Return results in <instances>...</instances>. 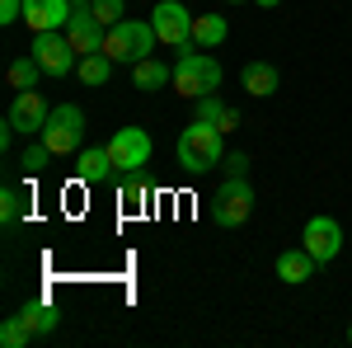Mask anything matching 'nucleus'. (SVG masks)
I'll list each match as a JSON object with an SVG mask.
<instances>
[{
  "label": "nucleus",
  "mask_w": 352,
  "mask_h": 348,
  "mask_svg": "<svg viewBox=\"0 0 352 348\" xmlns=\"http://www.w3.org/2000/svg\"><path fill=\"white\" fill-rule=\"evenodd\" d=\"M221 66H217V57L207 52V48H197V52H184L179 57V66H174V90L184 94V99H202V94H217L221 90Z\"/></svg>",
  "instance_id": "obj_2"
},
{
  "label": "nucleus",
  "mask_w": 352,
  "mask_h": 348,
  "mask_svg": "<svg viewBox=\"0 0 352 348\" xmlns=\"http://www.w3.org/2000/svg\"><path fill=\"white\" fill-rule=\"evenodd\" d=\"M24 19V0H0V24H14Z\"/></svg>",
  "instance_id": "obj_27"
},
{
  "label": "nucleus",
  "mask_w": 352,
  "mask_h": 348,
  "mask_svg": "<svg viewBox=\"0 0 352 348\" xmlns=\"http://www.w3.org/2000/svg\"><path fill=\"white\" fill-rule=\"evenodd\" d=\"M151 24L160 33V43H169V48H188L192 43V14L179 0H160V5L151 10Z\"/></svg>",
  "instance_id": "obj_8"
},
{
  "label": "nucleus",
  "mask_w": 352,
  "mask_h": 348,
  "mask_svg": "<svg viewBox=\"0 0 352 348\" xmlns=\"http://www.w3.org/2000/svg\"><path fill=\"white\" fill-rule=\"evenodd\" d=\"M221 161H226V132H221L217 123L192 118L188 127L179 132V165L188 174H212Z\"/></svg>",
  "instance_id": "obj_1"
},
{
  "label": "nucleus",
  "mask_w": 352,
  "mask_h": 348,
  "mask_svg": "<svg viewBox=\"0 0 352 348\" xmlns=\"http://www.w3.org/2000/svg\"><path fill=\"white\" fill-rule=\"evenodd\" d=\"M192 104H197V108H192V118H202V123H221V113L230 108L226 99H221V90H217V94H202V99H192Z\"/></svg>",
  "instance_id": "obj_23"
},
{
  "label": "nucleus",
  "mask_w": 352,
  "mask_h": 348,
  "mask_svg": "<svg viewBox=\"0 0 352 348\" xmlns=\"http://www.w3.org/2000/svg\"><path fill=\"white\" fill-rule=\"evenodd\" d=\"M38 76H47L43 71V61L28 52V57H14L10 61V71H5V81H10V90L19 94V90H38Z\"/></svg>",
  "instance_id": "obj_17"
},
{
  "label": "nucleus",
  "mask_w": 352,
  "mask_h": 348,
  "mask_svg": "<svg viewBox=\"0 0 352 348\" xmlns=\"http://www.w3.org/2000/svg\"><path fill=\"white\" fill-rule=\"evenodd\" d=\"M28 339H33V329L24 325V316H10L0 325V344L5 348H28Z\"/></svg>",
  "instance_id": "obj_21"
},
{
  "label": "nucleus",
  "mask_w": 352,
  "mask_h": 348,
  "mask_svg": "<svg viewBox=\"0 0 352 348\" xmlns=\"http://www.w3.org/2000/svg\"><path fill=\"white\" fill-rule=\"evenodd\" d=\"M19 316H24V325L33 329V339H38V334H52V329H56V306H47V301H28Z\"/></svg>",
  "instance_id": "obj_20"
},
{
  "label": "nucleus",
  "mask_w": 352,
  "mask_h": 348,
  "mask_svg": "<svg viewBox=\"0 0 352 348\" xmlns=\"http://www.w3.org/2000/svg\"><path fill=\"white\" fill-rule=\"evenodd\" d=\"M348 344H352V325H348Z\"/></svg>",
  "instance_id": "obj_33"
},
{
  "label": "nucleus",
  "mask_w": 352,
  "mask_h": 348,
  "mask_svg": "<svg viewBox=\"0 0 352 348\" xmlns=\"http://www.w3.org/2000/svg\"><path fill=\"white\" fill-rule=\"evenodd\" d=\"M221 170H226V174H244V170H249V156H244V151H230V156L221 161Z\"/></svg>",
  "instance_id": "obj_28"
},
{
  "label": "nucleus",
  "mask_w": 352,
  "mask_h": 348,
  "mask_svg": "<svg viewBox=\"0 0 352 348\" xmlns=\"http://www.w3.org/2000/svg\"><path fill=\"white\" fill-rule=\"evenodd\" d=\"M109 156L122 174H132V170H141V165L151 161V136L141 132V127H118L109 136Z\"/></svg>",
  "instance_id": "obj_9"
},
{
  "label": "nucleus",
  "mask_w": 352,
  "mask_h": 348,
  "mask_svg": "<svg viewBox=\"0 0 352 348\" xmlns=\"http://www.w3.org/2000/svg\"><path fill=\"white\" fill-rule=\"evenodd\" d=\"M155 43H160V33H155L151 19H118V24L109 28V38H104V52H109L113 61L136 66L141 57L155 52Z\"/></svg>",
  "instance_id": "obj_3"
},
{
  "label": "nucleus",
  "mask_w": 352,
  "mask_h": 348,
  "mask_svg": "<svg viewBox=\"0 0 352 348\" xmlns=\"http://www.w3.org/2000/svg\"><path fill=\"white\" fill-rule=\"evenodd\" d=\"M254 5H263V10H277V5H282V0H254Z\"/></svg>",
  "instance_id": "obj_30"
},
{
  "label": "nucleus",
  "mask_w": 352,
  "mask_h": 348,
  "mask_svg": "<svg viewBox=\"0 0 352 348\" xmlns=\"http://www.w3.org/2000/svg\"><path fill=\"white\" fill-rule=\"evenodd\" d=\"M71 5H89V0H71Z\"/></svg>",
  "instance_id": "obj_31"
},
{
  "label": "nucleus",
  "mask_w": 352,
  "mask_h": 348,
  "mask_svg": "<svg viewBox=\"0 0 352 348\" xmlns=\"http://www.w3.org/2000/svg\"><path fill=\"white\" fill-rule=\"evenodd\" d=\"M221 132H235V127H240V113H235V108H226V113H221V123H217Z\"/></svg>",
  "instance_id": "obj_29"
},
{
  "label": "nucleus",
  "mask_w": 352,
  "mask_h": 348,
  "mask_svg": "<svg viewBox=\"0 0 352 348\" xmlns=\"http://www.w3.org/2000/svg\"><path fill=\"white\" fill-rule=\"evenodd\" d=\"M254 212V188L244 184V174H230L217 188V226H244Z\"/></svg>",
  "instance_id": "obj_5"
},
{
  "label": "nucleus",
  "mask_w": 352,
  "mask_h": 348,
  "mask_svg": "<svg viewBox=\"0 0 352 348\" xmlns=\"http://www.w3.org/2000/svg\"><path fill=\"white\" fill-rule=\"evenodd\" d=\"M19 216H24V188L10 184L5 193H0V221H5V226H14Z\"/></svg>",
  "instance_id": "obj_22"
},
{
  "label": "nucleus",
  "mask_w": 352,
  "mask_h": 348,
  "mask_svg": "<svg viewBox=\"0 0 352 348\" xmlns=\"http://www.w3.org/2000/svg\"><path fill=\"white\" fill-rule=\"evenodd\" d=\"M89 10H94V19L104 28H113L118 19H127V10H122V0H89Z\"/></svg>",
  "instance_id": "obj_24"
},
{
  "label": "nucleus",
  "mask_w": 352,
  "mask_h": 348,
  "mask_svg": "<svg viewBox=\"0 0 352 348\" xmlns=\"http://www.w3.org/2000/svg\"><path fill=\"white\" fill-rule=\"evenodd\" d=\"M33 57L43 61L47 76H66V71L80 66V52L71 48V38H66L61 28H56V33H38V38H33Z\"/></svg>",
  "instance_id": "obj_6"
},
{
  "label": "nucleus",
  "mask_w": 352,
  "mask_h": 348,
  "mask_svg": "<svg viewBox=\"0 0 352 348\" xmlns=\"http://www.w3.org/2000/svg\"><path fill=\"white\" fill-rule=\"evenodd\" d=\"M226 14H192V48H221L226 43Z\"/></svg>",
  "instance_id": "obj_16"
},
{
  "label": "nucleus",
  "mask_w": 352,
  "mask_h": 348,
  "mask_svg": "<svg viewBox=\"0 0 352 348\" xmlns=\"http://www.w3.org/2000/svg\"><path fill=\"white\" fill-rule=\"evenodd\" d=\"M66 38H71V48H76L80 57H94V52H104V38H109V28L94 19V10L76 5V10H71V19H66Z\"/></svg>",
  "instance_id": "obj_10"
},
{
  "label": "nucleus",
  "mask_w": 352,
  "mask_h": 348,
  "mask_svg": "<svg viewBox=\"0 0 352 348\" xmlns=\"http://www.w3.org/2000/svg\"><path fill=\"white\" fill-rule=\"evenodd\" d=\"M343 240H348V236H343V226H338L333 216H310L305 231H300V245H305L320 264H333L338 249H343Z\"/></svg>",
  "instance_id": "obj_7"
},
{
  "label": "nucleus",
  "mask_w": 352,
  "mask_h": 348,
  "mask_svg": "<svg viewBox=\"0 0 352 348\" xmlns=\"http://www.w3.org/2000/svg\"><path fill=\"white\" fill-rule=\"evenodd\" d=\"M113 61L109 52H94V57H80V66H76V76H80L85 85H109V76H113Z\"/></svg>",
  "instance_id": "obj_19"
},
{
  "label": "nucleus",
  "mask_w": 352,
  "mask_h": 348,
  "mask_svg": "<svg viewBox=\"0 0 352 348\" xmlns=\"http://www.w3.org/2000/svg\"><path fill=\"white\" fill-rule=\"evenodd\" d=\"M226 5H244V0H226Z\"/></svg>",
  "instance_id": "obj_32"
},
{
  "label": "nucleus",
  "mask_w": 352,
  "mask_h": 348,
  "mask_svg": "<svg viewBox=\"0 0 352 348\" xmlns=\"http://www.w3.org/2000/svg\"><path fill=\"white\" fill-rule=\"evenodd\" d=\"M47 113H52V108L43 104V94H38V90H19V94H14V104H10V118H5V123H10L14 132L33 136V132H43V127H47Z\"/></svg>",
  "instance_id": "obj_11"
},
{
  "label": "nucleus",
  "mask_w": 352,
  "mask_h": 348,
  "mask_svg": "<svg viewBox=\"0 0 352 348\" xmlns=\"http://www.w3.org/2000/svg\"><path fill=\"white\" fill-rule=\"evenodd\" d=\"M71 0H24V24L33 33H56V28H66L71 19Z\"/></svg>",
  "instance_id": "obj_12"
},
{
  "label": "nucleus",
  "mask_w": 352,
  "mask_h": 348,
  "mask_svg": "<svg viewBox=\"0 0 352 348\" xmlns=\"http://www.w3.org/2000/svg\"><path fill=\"white\" fill-rule=\"evenodd\" d=\"M43 141L52 156H80V141H85V108L80 104H56L47 113V127H43Z\"/></svg>",
  "instance_id": "obj_4"
},
{
  "label": "nucleus",
  "mask_w": 352,
  "mask_h": 348,
  "mask_svg": "<svg viewBox=\"0 0 352 348\" xmlns=\"http://www.w3.org/2000/svg\"><path fill=\"white\" fill-rule=\"evenodd\" d=\"M315 268H320V259H315L305 245H296V249H282V254H277V278H282V283H292V287L310 283V278H315Z\"/></svg>",
  "instance_id": "obj_13"
},
{
  "label": "nucleus",
  "mask_w": 352,
  "mask_h": 348,
  "mask_svg": "<svg viewBox=\"0 0 352 348\" xmlns=\"http://www.w3.org/2000/svg\"><path fill=\"white\" fill-rule=\"evenodd\" d=\"M47 161H52V151H47V141L38 136V141H33V146L24 151V161H19V165H24L28 174H43V170H47Z\"/></svg>",
  "instance_id": "obj_25"
},
{
  "label": "nucleus",
  "mask_w": 352,
  "mask_h": 348,
  "mask_svg": "<svg viewBox=\"0 0 352 348\" xmlns=\"http://www.w3.org/2000/svg\"><path fill=\"white\" fill-rule=\"evenodd\" d=\"M277 81H282V76H277V66H272V61H249V66H244V90H249L254 99L277 94Z\"/></svg>",
  "instance_id": "obj_15"
},
{
  "label": "nucleus",
  "mask_w": 352,
  "mask_h": 348,
  "mask_svg": "<svg viewBox=\"0 0 352 348\" xmlns=\"http://www.w3.org/2000/svg\"><path fill=\"white\" fill-rule=\"evenodd\" d=\"M113 170H118V165H113L109 146H94V151H80V156H76V179H80V184H89V188L109 184Z\"/></svg>",
  "instance_id": "obj_14"
},
{
  "label": "nucleus",
  "mask_w": 352,
  "mask_h": 348,
  "mask_svg": "<svg viewBox=\"0 0 352 348\" xmlns=\"http://www.w3.org/2000/svg\"><path fill=\"white\" fill-rule=\"evenodd\" d=\"M132 81H136V90H160V85L174 81V71L164 66L160 57H141V61L132 66Z\"/></svg>",
  "instance_id": "obj_18"
},
{
  "label": "nucleus",
  "mask_w": 352,
  "mask_h": 348,
  "mask_svg": "<svg viewBox=\"0 0 352 348\" xmlns=\"http://www.w3.org/2000/svg\"><path fill=\"white\" fill-rule=\"evenodd\" d=\"M141 203H146V184L136 179V170H132V174L122 179V207H127V212H136Z\"/></svg>",
  "instance_id": "obj_26"
}]
</instances>
